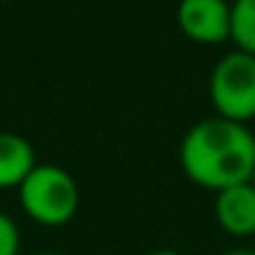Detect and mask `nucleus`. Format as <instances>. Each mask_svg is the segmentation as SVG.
Masks as SVG:
<instances>
[{
    "mask_svg": "<svg viewBox=\"0 0 255 255\" xmlns=\"http://www.w3.org/2000/svg\"><path fill=\"white\" fill-rule=\"evenodd\" d=\"M36 255H63V253H55V250H47V253H36Z\"/></svg>",
    "mask_w": 255,
    "mask_h": 255,
    "instance_id": "9b49d317",
    "label": "nucleus"
},
{
    "mask_svg": "<svg viewBox=\"0 0 255 255\" xmlns=\"http://www.w3.org/2000/svg\"><path fill=\"white\" fill-rule=\"evenodd\" d=\"M214 220L233 239L255 236V187L253 181L214 192Z\"/></svg>",
    "mask_w": 255,
    "mask_h": 255,
    "instance_id": "39448f33",
    "label": "nucleus"
},
{
    "mask_svg": "<svg viewBox=\"0 0 255 255\" xmlns=\"http://www.w3.org/2000/svg\"><path fill=\"white\" fill-rule=\"evenodd\" d=\"M231 41L242 52L255 55V0H233V6H231Z\"/></svg>",
    "mask_w": 255,
    "mask_h": 255,
    "instance_id": "0eeeda50",
    "label": "nucleus"
},
{
    "mask_svg": "<svg viewBox=\"0 0 255 255\" xmlns=\"http://www.w3.org/2000/svg\"><path fill=\"white\" fill-rule=\"evenodd\" d=\"M145 255H184V253L170 250V247H159V250H151V253H145Z\"/></svg>",
    "mask_w": 255,
    "mask_h": 255,
    "instance_id": "9d476101",
    "label": "nucleus"
},
{
    "mask_svg": "<svg viewBox=\"0 0 255 255\" xmlns=\"http://www.w3.org/2000/svg\"><path fill=\"white\" fill-rule=\"evenodd\" d=\"M253 187H255V173H253Z\"/></svg>",
    "mask_w": 255,
    "mask_h": 255,
    "instance_id": "f8f14e48",
    "label": "nucleus"
},
{
    "mask_svg": "<svg viewBox=\"0 0 255 255\" xmlns=\"http://www.w3.org/2000/svg\"><path fill=\"white\" fill-rule=\"evenodd\" d=\"M209 99L217 116L236 124L255 118V55L233 50L217 61L209 77Z\"/></svg>",
    "mask_w": 255,
    "mask_h": 255,
    "instance_id": "7ed1b4c3",
    "label": "nucleus"
},
{
    "mask_svg": "<svg viewBox=\"0 0 255 255\" xmlns=\"http://www.w3.org/2000/svg\"><path fill=\"white\" fill-rule=\"evenodd\" d=\"M178 28L198 44H222L231 39V3L228 0H181Z\"/></svg>",
    "mask_w": 255,
    "mask_h": 255,
    "instance_id": "20e7f679",
    "label": "nucleus"
},
{
    "mask_svg": "<svg viewBox=\"0 0 255 255\" xmlns=\"http://www.w3.org/2000/svg\"><path fill=\"white\" fill-rule=\"evenodd\" d=\"M22 253V231L11 214L0 209V255H19Z\"/></svg>",
    "mask_w": 255,
    "mask_h": 255,
    "instance_id": "6e6552de",
    "label": "nucleus"
},
{
    "mask_svg": "<svg viewBox=\"0 0 255 255\" xmlns=\"http://www.w3.org/2000/svg\"><path fill=\"white\" fill-rule=\"evenodd\" d=\"M25 217L41 228H63L80 211V184L66 167L39 162L17 189Z\"/></svg>",
    "mask_w": 255,
    "mask_h": 255,
    "instance_id": "f03ea898",
    "label": "nucleus"
},
{
    "mask_svg": "<svg viewBox=\"0 0 255 255\" xmlns=\"http://www.w3.org/2000/svg\"><path fill=\"white\" fill-rule=\"evenodd\" d=\"M222 255H255V250L253 247H231V250H225Z\"/></svg>",
    "mask_w": 255,
    "mask_h": 255,
    "instance_id": "1a4fd4ad",
    "label": "nucleus"
},
{
    "mask_svg": "<svg viewBox=\"0 0 255 255\" xmlns=\"http://www.w3.org/2000/svg\"><path fill=\"white\" fill-rule=\"evenodd\" d=\"M36 148L17 132H0V192H11L36 170Z\"/></svg>",
    "mask_w": 255,
    "mask_h": 255,
    "instance_id": "423d86ee",
    "label": "nucleus"
},
{
    "mask_svg": "<svg viewBox=\"0 0 255 255\" xmlns=\"http://www.w3.org/2000/svg\"><path fill=\"white\" fill-rule=\"evenodd\" d=\"M178 165L195 187L209 192L247 184L255 173V134L247 124L203 118L178 143Z\"/></svg>",
    "mask_w": 255,
    "mask_h": 255,
    "instance_id": "f257e3e1",
    "label": "nucleus"
}]
</instances>
